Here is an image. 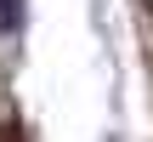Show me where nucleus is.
<instances>
[{
	"mask_svg": "<svg viewBox=\"0 0 153 142\" xmlns=\"http://www.w3.org/2000/svg\"><path fill=\"white\" fill-rule=\"evenodd\" d=\"M17 23V0H0V28H11Z\"/></svg>",
	"mask_w": 153,
	"mask_h": 142,
	"instance_id": "f257e3e1",
	"label": "nucleus"
}]
</instances>
